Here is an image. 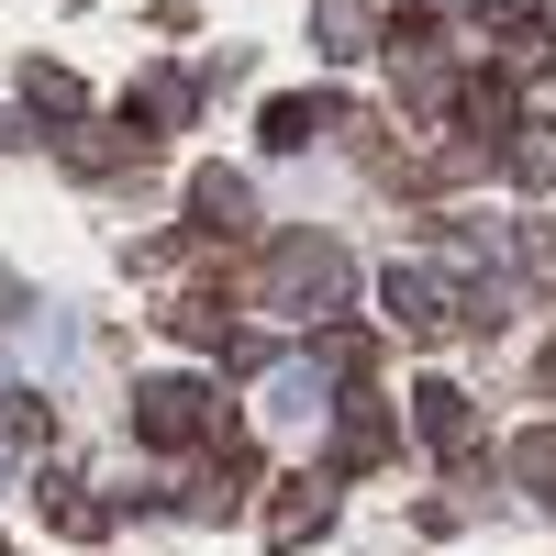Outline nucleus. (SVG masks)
I'll list each match as a JSON object with an SVG mask.
<instances>
[{
	"instance_id": "2",
	"label": "nucleus",
	"mask_w": 556,
	"mask_h": 556,
	"mask_svg": "<svg viewBox=\"0 0 556 556\" xmlns=\"http://www.w3.org/2000/svg\"><path fill=\"white\" fill-rule=\"evenodd\" d=\"M201 434H223V412L190 379H146L134 390V445H201Z\"/></svg>"
},
{
	"instance_id": "5",
	"label": "nucleus",
	"mask_w": 556,
	"mask_h": 556,
	"mask_svg": "<svg viewBox=\"0 0 556 556\" xmlns=\"http://www.w3.org/2000/svg\"><path fill=\"white\" fill-rule=\"evenodd\" d=\"M323 134H345V101H267V146H278V156L323 146Z\"/></svg>"
},
{
	"instance_id": "9",
	"label": "nucleus",
	"mask_w": 556,
	"mask_h": 556,
	"mask_svg": "<svg viewBox=\"0 0 556 556\" xmlns=\"http://www.w3.org/2000/svg\"><path fill=\"white\" fill-rule=\"evenodd\" d=\"M345 468H367V456H390V412H345Z\"/></svg>"
},
{
	"instance_id": "8",
	"label": "nucleus",
	"mask_w": 556,
	"mask_h": 556,
	"mask_svg": "<svg viewBox=\"0 0 556 556\" xmlns=\"http://www.w3.org/2000/svg\"><path fill=\"white\" fill-rule=\"evenodd\" d=\"M123 112H134V123H178V112H190V78H167V67H156V78L123 101Z\"/></svg>"
},
{
	"instance_id": "12",
	"label": "nucleus",
	"mask_w": 556,
	"mask_h": 556,
	"mask_svg": "<svg viewBox=\"0 0 556 556\" xmlns=\"http://www.w3.org/2000/svg\"><path fill=\"white\" fill-rule=\"evenodd\" d=\"M23 101H34V112H78V78H67V67H34Z\"/></svg>"
},
{
	"instance_id": "6",
	"label": "nucleus",
	"mask_w": 556,
	"mask_h": 556,
	"mask_svg": "<svg viewBox=\"0 0 556 556\" xmlns=\"http://www.w3.org/2000/svg\"><path fill=\"white\" fill-rule=\"evenodd\" d=\"M312 34H323V56H367V45H379V12H367V0H312Z\"/></svg>"
},
{
	"instance_id": "7",
	"label": "nucleus",
	"mask_w": 556,
	"mask_h": 556,
	"mask_svg": "<svg viewBox=\"0 0 556 556\" xmlns=\"http://www.w3.org/2000/svg\"><path fill=\"white\" fill-rule=\"evenodd\" d=\"M501 167H513L523 190H556V123H513V146H501Z\"/></svg>"
},
{
	"instance_id": "10",
	"label": "nucleus",
	"mask_w": 556,
	"mask_h": 556,
	"mask_svg": "<svg viewBox=\"0 0 556 556\" xmlns=\"http://www.w3.org/2000/svg\"><path fill=\"white\" fill-rule=\"evenodd\" d=\"M424 434L434 445H468V390H424Z\"/></svg>"
},
{
	"instance_id": "3",
	"label": "nucleus",
	"mask_w": 556,
	"mask_h": 556,
	"mask_svg": "<svg viewBox=\"0 0 556 556\" xmlns=\"http://www.w3.org/2000/svg\"><path fill=\"white\" fill-rule=\"evenodd\" d=\"M190 223H201L212 245H235L245 223H256V190H245L235 167H201V178H190Z\"/></svg>"
},
{
	"instance_id": "1",
	"label": "nucleus",
	"mask_w": 556,
	"mask_h": 556,
	"mask_svg": "<svg viewBox=\"0 0 556 556\" xmlns=\"http://www.w3.org/2000/svg\"><path fill=\"white\" fill-rule=\"evenodd\" d=\"M345 245H323V235H290V245H267L256 267V312H334L345 301Z\"/></svg>"
},
{
	"instance_id": "13",
	"label": "nucleus",
	"mask_w": 556,
	"mask_h": 556,
	"mask_svg": "<svg viewBox=\"0 0 556 556\" xmlns=\"http://www.w3.org/2000/svg\"><path fill=\"white\" fill-rule=\"evenodd\" d=\"M545 379H556V356H545Z\"/></svg>"
},
{
	"instance_id": "14",
	"label": "nucleus",
	"mask_w": 556,
	"mask_h": 556,
	"mask_svg": "<svg viewBox=\"0 0 556 556\" xmlns=\"http://www.w3.org/2000/svg\"><path fill=\"white\" fill-rule=\"evenodd\" d=\"M0 301H12V290H0Z\"/></svg>"
},
{
	"instance_id": "4",
	"label": "nucleus",
	"mask_w": 556,
	"mask_h": 556,
	"mask_svg": "<svg viewBox=\"0 0 556 556\" xmlns=\"http://www.w3.org/2000/svg\"><path fill=\"white\" fill-rule=\"evenodd\" d=\"M323 523H334V479H290V490L267 501V534H278V545H301V534H323Z\"/></svg>"
},
{
	"instance_id": "11",
	"label": "nucleus",
	"mask_w": 556,
	"mask_h": 556,
	"mask_svg": "<svg viewBox=\"0 0 556 556\" xmlns=\"http://www.w3.org/2000/svg\"><path fill=\"white\" fill-rule=\"evenodd\" d=\"M45 434V401L34 390H0V445H34Z\"/></svg>"
}]
</instances>
